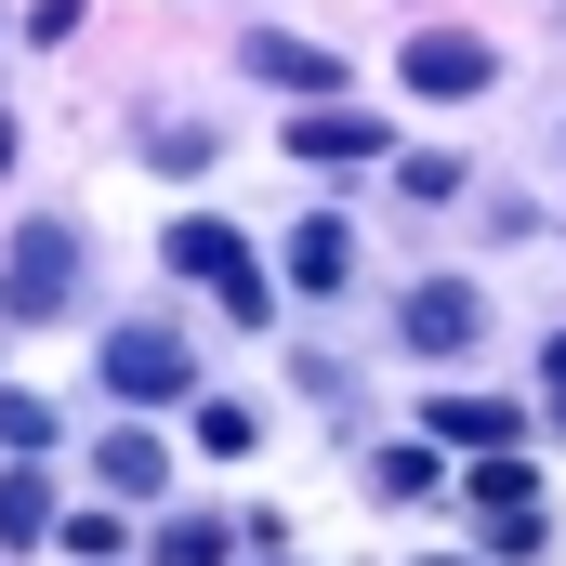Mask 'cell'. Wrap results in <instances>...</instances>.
<instances>
[{
    "mask_svg": "<svg viewBox=\"0 0 566 566\" xmlns=\"http://www.w3.org/2000/svg\"><path fill=\"white\" fill-rule=\"evenodd\" d=\"M158 251H171V277H198V290H211V303H224L238 329H251V316L277 303V290H264V264H251V238H238L224 211H185V224H171Z\"/></svg>",
    "mask_w": 566,
    "mask_h": 566,
    "instance_id": "cell-1",
    "label": "cell"
},
{
    "mask_svg": "<svg viewBox=\"0 0 566 566\" xmlns=\"http://www.w3.org/2000/svg\"><path fill=\"white\" fill-rule=\"evenodd\" d=\"M66 303H80V238H66V224H27V238L0 251V316L40 329V316H66Z\"/></svg>",
    "mask_w": 566,
    "mask_h": 566,
    "instance_id": "cell-2",
    "label": "cell"
},
{
    "mask_svg": "<svg viewBox=\"0 0 566 566\" xmlns=\"http://www.w3.org/2000/svg\"><path fill=\"white\" fill-rule=\"evenodd\" d=\"M106 396L158 409V396H198V369H185V343H171V329H106Z\"/></svg>",
    "mask_w": 566,
    "mask_h": 566,
    "instance_id": "cell-3",
    "label": "cell"
},
{
    "mask_svg": "<svg viewBox=\"0 0 566 566\" xmlns=\"http://www.w3.org/2000/svg\"><path fill=\"white\" fill-rule=\"evenodd\" d=\"M474 329H488V303H474L461 277H422L409 303H396V343H409V356H461Z\"/></svg>",
    "mask_w": 566,
    "mask_h": 566,
    "instance_id": "cell-4",
    "label": "cell"
},
{
    "mask_svg": "<svg viewBox=\"0 0 566 566\" xmlns=\"http://www.w3.org/2000/svg\"><path fill=\"white\" fill-rule=\"evenodd\" d=\"M488 80H501V53H488V40H461V27L409 40V93H434V106H474Z\"/></svg>",
    "mask_w": 566,
    "mask_h": 566,
    "instance_id": "cell-5",
    "label": "cell"
},
{
    "mask_svg": "<svg viewBox=\"0 0 566 566\" xmlns=\"http://www.w3.org/2000/svg\"><path fill=\"white\" fill-rule=\"evenodd\" d=\"M422 448H527V409H501V396H422Z\"/></svg>",
    "mask_w": 566,
    "mask_h": 566,
    "instance_id": "cell-6",
    "label": "cell"
},
{
    "mask_svg": "<svg viewBox=\"0 0 566 566\" xmlns=\"http://www.w3.org/2000/svg\"><path fill=\"white\" fill-rule=\"evenodd\" d=\"M290 158H303V171H356V158H382V119H356V106H303V119H290Z\"/></svg>",
    "mask_w": 566,
    "mask_h": 566,
    "instance_id": "cell-7",
    "label": "cell"
},
{
    "mask_svg": "<svg viewBox=\"0 0 566 566\" xmlns=\"http://www.w3.org/2000/svg\"><path fill=\"white\" fill-rule=\"evenodd\" d=\"M474 501H488V541H501V554H541V474H527V461H488Z\"/></svg>",
    "mask_w": 566,
    "mask_h": 566,
    "instance_id": "cell-8",
    "label": "cell"
},
{
    "mask_svg": "<svg viewBox=\"0 0 566 566\" xmlns=\"http://www.w3.org/2000/svg\"><path fill=\"white\" fill-rule=\"evenodd\" d=\"M343 277H356V224H329V211H303V224H290V290H316V303H329Z\"/></svg>",
    "mask_w": 566,
    "mask_h": 566,
    "instance_id": "cell-9",
    "label": "cell"
},
{
    "mask_svg": "<svg viewBox=\"0 0 566 566\" xmlns=\"http://www.w3.org/2000/svg\"><path fill=\"white\" fill-rule=\"evenodd\" d=\"M93 474H106L119 501H158V488H171V448H158L145 422H106V448H93Z\"/></svg>",
    "mask_w": 566,
    "mask_h": 566,
    "instance_id": "cell-10",
    "label": "cell"
},
{
    "mask_svg": "<svg viewBox=\"0 0 566 566\" xmlns=\"http://www.w3.org/2000/svg\"><path fill=\"white\" fill-rule=\"evenodd\" d=\"M251 80H277V93H343V53H329V40H251Z\"/></svg>",
    "mask_w": 566,
    "mask_h": 566,
    "instance_id": "cell-11",
    "label": "cell"
},
{
    "mask_svg": "<svg viewBox=\"0 0 566 566\" xmlns=\"http://www.w3.org/2000/svg\"><path fill=\"white\" fill-rule=\"evenodd\" d=\"M13 541H53V488H40V461H0V554Z\"/></svg>",
    "mask_w": 566,
    "mask_h": 566,
    "instance_id": "cell-12",
    "label": "cell"
},
{
    "mask_svg": "<svg viewBox=\"0 0 566 566\" xmlns=\"http://www.w3.org/2000/svg\"><path fill=\"white\" fill-rule=\"evenodd\" d=\"M158 566H238V527L224 514H171L158 527Z\"/></svg>",
    "mask_w": 566,
    "mask_h": 566,
    "instance_id": "cell-13",
    "label": "cell"
},
{
    "mask_svg": "<svg viewBox=\"0 0 566 566\" xmlns=\"http://www.w3.org/2000/svg\"><path fill=\"white\" fill-rule=\"evenodd\" d=\"M53 541L80 566H133V527H119V514H53Z\"/></svg>",
    "mask_w": 566,
    "mask_h": 566,
    "instance_id": "cell-14",
    "label": "cell"
},
{
    "mask_svg": "<svg viewBox=\"0 0 566 566\" xmlns=\"http://www.w3.org/2000/svg\"><path fill=\"white\" fill-rule=\"evenodd\" d=\"M369 488H382V501H422V488H434V448H369Z\"/></svg>",
    "mask_w": 566,
    "mask_h": 566,
    "instance_id": "cell-15",
    "label": "cell"
},
{
    "mask_svg": "<svg viewBox=\"0 0 566 566\" xmlns=\"http://www.w3.org/2000/svg\"><path fill=\"white\" fill-rule=\"evenodd\" d=\"M396 185H409V211H434V198H461V158H448V145H422Z\"/></svg>",
    "mask_w": 566,
    "mask_h": 566,
    "instance_id": "cell-16",
    "label": "cell"
},
{
    "mask_svg": "<svg viewBox=\"0 0 566 566\" xmlns=\"http://www.w3.org/2000/svg\"><path fill=\"white\" fill-rule=\"evenodd\" d=\"M198 448H224V461H238V448H251V409H238V396H198Z\"/></svg>",
    "mask_w": 566,
    "mask_h": 566,
    "instance_id": "cell-17",
    "label": "cell"
},
{
    "mask_svg": "<svg viewBox=\"0 0 566 566\" xmlns=\"http://www.w3.org/2000/svg\"><path fill=\"white\" fill-rule=\"evenodd\" d=\"M145 158H158V171H198V158H211V133H198V119H158V145H145Z\"/></svg>",
    "mask_w": 566,
    "mask_h": 566,
    "instance_id": "cell-18",
    "label": "cell"
},
{
    "mask_svg": "<svg viewBox=\"0 0 566 566\" xmlns=\"http://www.w3.org/2000/svg\"><path fill=\"white\" fill-rule=\"evenodd\" d=\"M0 448H53V409L40 396H0Z\"/></svg>",
    "mask_w": 566,
    "mask_h": 566,
    "instance_id": "cell-19",
    "label": "cell"
},
{
    "mask_svg": "<svg viewBox=\"0 0 566 566\" xmlns=\"http://www.w3.org/2000/svg\"><path fill=\"white\" fill-rule=\"evenodd\" d=\"M13 158H27V133H13V106H0V171H13Z\"/></svg>",
    "mask_w": 566,
    "mask_h": 566,
    "instance_id": "cell-20",
    "label": "cell"
},
{
    "mask_svg": "<svg viewBox=\"0 0 566 566\" xmlns=\"http://www.w3.org/2000/svg\"><path fill=\"white\" fill-rule=\"evenodd\" d=\"M541 369H554V382H566V329H554V356H541Z\"/></svg>",
    "mask_w": 566,
    "mask_h": 566,
    "instance_id": "cell-21",
    "label": "cell"
}]
</instances>
